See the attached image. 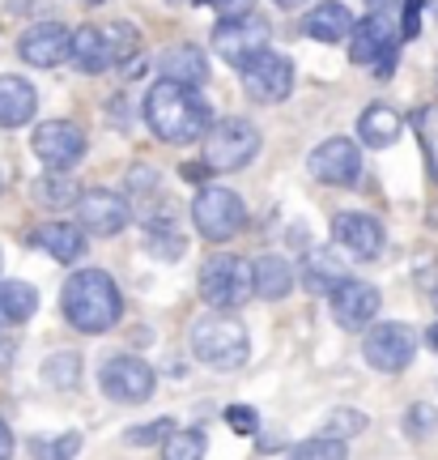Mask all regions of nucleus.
<instances>
[{"label":"nucleus","instance_id":"nucleus-22","mask_svg":"<svg viewBox=\"0 0 438 460\" xmlns=\"http://www.w3.org/2000/svg\"><path fill=\"white\" fill-rule=\"evenodd\" d=\"M307 34L315 39V43H341L345 34H354V13L345 9L341 0H324V4L311 9Z\"/></svg>","mask_w":438,"mask_h":460},{"label":"nucleus","instance_id":"nucleus-14","mask_svg":"<svg viewBox=\"0 0 438 460\" xmlns=\"http://www.w3.org/2000/svg\"><path fill=\"white\" fill-rule=\"evenodd\" d=\"M307 166L320 183H354L362 175V149L349 137H332L324 146H315Z\"/></svg>","mask_w":438,"mask_h":460},{"label":"nucleus","instance_id":"nucleus-2","mask_svg":"<svg viewBox=\"0 0 438 460\" xmlns=\"http://www.w3.org/2000/svg\"><path fill=\"white\" fill-rule=\"evenodd\" d=\"M65 320L77 332H111L124 315V295L111 281V273L102 269H77L65 281V295H60Z\"/></svg>","mask_w":438,"mask_h":460},{"label":"nucleus","instance_id":"nucleus-46","mask_svg":"<svg viewBox=\"0 0 438 460\" xmlns=\"http://www.w3.org/2000/svg\"><path fill=\"white\" fill-rule=\"evenodd\" d=\"M0 188H4V180H0Z\"/></svg>","mask_w":438,"mask_h":460},{"label":"nucleus","instance_id":"nucleus-26","mask_svg":"<svg viewBox=\"0 0 438 460\" xmlns=\"http://www.w3.org/2000/svg\"><path fill=\"white\" fill-rule=\"evenodd\" d=\"M39 307V290L31 281H0V324H26Z\"/></svg>","mask_w":438,"mask_h":460},{"label":"nucleus","instance_id":"nucleus-24","mask_svg":"<svg viewBox=\"0 0 438 460\" xmlns=\"http://www.w3.org/2000/svg\"><path fill=\"white\" fill-rule=\"evenodd\" d=\"M162 68H166V77H175V82H188V85H205V82H209V60H205V51L192 48V43L166 51Z\"/></svg>","mask_w":438,"mask_h":460},{"label":"nucleus","instance_id":"nucleus-4","mask_svg":"<svg viewBox=\"0 0 438 460\" xmlns=\"http://www.w3.org/2000/svg\"><path fill=\"white\" fill-rule=\"evenodd\" d=\"M200 298L209 307H222V312H234L243 307L247 298L256 295V264H247L243 256L234 252H217L200 264Z\"/></svg>","mask_w":438,"mask_h":460},{"label":"nucleus","instance_id":"nucleus-20","mask_svg":"<svg viewBox=\"0 0 438 460\" xmlns=\"http://www.w3.org/2000/svg\"><path fill=\"white\" fill-rule=\"evenodd\" d=\"M34 243L48 252L51 261L60 264H77L85 256V226H73V222H51L34 234Z\"/></svg>","mask_w":438,"mask_h":460},{"label":"nucleus","instance_id":"nucleus-9","mask_svg":"<svg viewBox=\"0 0 438 460\" xmlns=\"http://www.w3.org/2000/svg\"><path fill=\"white\" fill-rule=\"evenodd\" d=\"M98 384L102 393L119 401V405H136V401H149L153 388H158V376L145 358H132V354H115V358L102 362L98 371Z\"/></svg>","mask_w":438,"mask_h":460},{"label":"nucleus","instance_id":"nucleus-32","mask_svg":"<svg viewBox=\"0 0 438 460\" xmlns=\"http://www.w3.org/2000/svg\"><path fill=\"white\" fill-rule=\"evenodd\" d=\"M324 430H328V435H337V439H354V435H362V430H366V413H362V410H337L324 422Z\"/></svg>","mask_w":438,"mask_h":460},{"label":"nucleus","instance_id":"nucleus-42","mask_svg":"<svg viewBox=\"0 0 438 460\" xmlns=\"http://www.w3.org/2000/svg\"><path fill=\"white\" fill-rule=\"evenodd\" d=\"M430 345H434V349H438V324H434V329H430Z\"/></svg>","mask_w":438,"mask_h":460},{"label":"nucleus","instance_id":"nucleus-21","mask_svg":"<svg viewBox=\"0 0 438 460\" xmlns=\"http://www.w3.org/2000/svg\"><path fill=\"white\" fill-rule=\"evenodd\" d=\"M302 281H307L311 295H337L349 281V269H345V261H337L332 247H315L307 256V278Z\"/></svg>","mask_w":438,"mask_h":460},{"label":"nucleus","instance_id":"nucleus-35","mask_svg":"<svg viewBox=\"0 0 438 460\" xmlns=\"http://www.w3.org/2000/svg\"><path fill=\"white\" fill-rule=\"evenodd\" d=\"M226 422H230V430H234V435H256V430H260V413L251 410V405H230Z\"/></svg>","mask_w":438,"mask_h":460},{"label":"nucleus","instance_id":"nucleus-19","mask_svg":"<svg viewBox=\"0 0 438 460\" xmlns=\"http://www.w3.org/2000/svg\"><path fill=\"white\" fill-rule=\"evenodd\" d=\"M73 65L98 77V73H107L115 65V48H111V34H102L98 26H82V31L73 34Z\"/></svg>","mask_w":438,"mask_h":460},{"label":"nucleus","instance_id":"nucleus-17","mask_svg":"<svg viewBox=\"0 0 438 460\" xmlns=\"http://www.w3.org/2000/svg\"><path fill=\"white\" fill-rule=\"evenodd\" d=\"M374 315H379V290L371 281H345L341 290L332 295V320L341 329H366Z\"/></svg>","mask_w":438,"mask_h":460},{"label":"nucleus","instance_id":"nucleus-29","mask_svg":"<svg viewBox=\"0 0 438 460\" xmlns=\"http://www.w3.org/2000/svg\"><path fill=\"white\" fill-rule=\"evenodd\" d=\"M43 379H48L51 388H60V393L77 388V384H82V358H77V354H68V349L51 354V358L43 362Z\"/></svg>","mask_w":438,"mask_h":460},{"label":"nucleus","instance_id":"nucleus-25","mask_svg":"<svg viewBox=\"0 0 438 460\" xmlns=\"http://www.w3.org/2000/svg\"><path fill=\"white\" fill-rule=\"evenodd\" d=\"M357 137L374 149L391 146V141L400 137V115L391 111V107H383V102H374V107H366L362 119H357Z\"/></svg>","mask_w":438,"mask_h":460},{"label":"nucleus","instance_id":"nucleus-12","mask_svg":"<svg viewBox=\"0 0 438 460\" xmlns=\"http://www.w3.org/2000/svg\"><path fill=\"white\" fill-rule=\"evenodd\" d=\"M34 154L48 171H73L85 158V137L68 119H48L34 128Z\"/></svg>","mask_w":438,"mask_h":460},{"label":"nucleus","instance_id":"nucleus-6","mask_svg":"<svg viewBox=\"0 0 438 460\" xmlns=\"http://www.w3.org/2000/svg\"><path fill=\"white\" fill-rule=\"evenodd\" d=\"M192 222L209 243H230L239 230L247 226V205L239 192L230 188H200L192 200Z\"/></svg>","mask_w":438,"mask_h":460},{"label":"nucleus","instance_id":"nucleus-41","mask_svg":"<svg viewBox=\"0 0 438 460\" xmlns=\"http://www.w3.org/2000/svg\"><path fill=\"white\" fill-rule=\"evenodd\" d=\"M273 4H281V9H298L302 0H273Z\"/></svg>","mask_w":438,"mask_h":460},{"label":"nucleus","instance_id":"nucleus-31","mask_svg":"<svg viewBox=\"0 0 438 460\" xmlns=\"http://www.w3.org/2000/svg\"><path fill=\"white\" fill-rule=\"evenodd\" d=\"M345 452H349V444L345 439H337V435H315V439H302V444L293 447V456H302V460H311V456H332V460H341Z\"/></svg>","mask_w":438,"mask_h":460},{"label":"nucleus","instance_id":"nucleus-37","mask_svg":"<svg viewBox=\"0 0 438 460\" xmlns=\"http://www.w3.org/2000/svg\"><path fill=\"white\" fill-rule=\"evenodd\" d=\"M251 13V0H222V17H247Z\"/></svg>","mask_w":438,"mask_h":460},{"label":"nucleus","instance_id":"nucleus-30","mask_svg":"<svg viewBox=\"0 0 438 460\" xmlns=\"http://www.w3.org/2000/svg\"><path fill=\"white\" fill-rule=\"evenodd\" d=\"M205 452H209V444H205V430H175V435L162 444V456L166 460H200Z\"/></svg>","mask_w":438,"mask_h":460},{"label":"nucleus","instance_id":"nucleus-44","mask_svg":"<svg viewBox=\"0 0 438 460\" xmlns=\"http://www.w3.org/2000/svg\"><path fill=\"white\" fill-rule=\"evenodd\" d=\"M166 4H179V0H166Z\"/></svg>","mask_w":438,"mask_h":460},{"label":"nucleus","instance_id":"nucleus-7","mask_svg":"<svg viewBox=\"0 0 438 460\" xmlns=\"http://www.w3.org/2000/svg\"><path fill=\"white\" fill-rule=\"evenodd\" d=\"M268 39H273V26L264 22V17H222V26L213 31V51L226 60V65L243 68L251 65L264 48H268Z\"/></svg>","mask_w":438,"mask_h":460},{"label":"nucleus","instance_id":"nucleus-10","mask_svg":"<svg viewBox=\"0 0 438 460\" xmlns=\"http://www.w3.org/2000/svg\"><path fill=\"white\" fill-rule=\"evenodd\" d=\"M243 73V90L251 102H264V107H273V102H285L293 90V65L290 56H281V51H268L264 48L251 65L239 68Z\"/></svg>","mask_w":438,"mask_h":460},{"label":"nucleus","instance_id":"nucleus-28","mask_svg":"<svg viewBox=\"0 0 438 460\" xmlns=\"http://www.w3.org/2000/svg\"><path fill=\"white\" fill-rule=\"evenodd\" d=\"M77 192H82V188L73 183L68 171H48L43 180L34 183V200L48 205V209H68V205H77V200H82Z\"/></svg>","mask_w":438,"mask_h":460},{"label":"nucleus","instance_id":"nucleus-36","mask_svg":"<svg viewBox=\"0 0 438 460\" xmlns=\"http://www.w3.org/2000/svg\"><path fill=\"white\" fill-rule=\"evenodd\" d=\"M422 31V0H405V22H400V39H413Z\"/></svg>","mask_w":438,"mask_h":460},{"label":"nucleus","instance_id":"nucleus-40","mask_svg":"<svg viewBox=\"0 0 438 460\" xmlns=\"http://www.w3.org/2000/svg\"><path fill=\"white\" fill-rule=\"evenodd\" d=\"M366 4L379 9V13H391V9H396V4H405V0H366Z\"/></svg>","mask_w":438,"mask_h":460},{"label":"nucleus","instance_id":"nucleus-15","mask_svg":"<svg viewBox=\"0 0 438 460\" xmlns=\"http://www.w3.org/2000/svg\"><path fill=\"white\" fill-rule=\"evenodd\" d=\"M332 239L354 261H374L383 252V226L371 214H337L332 217Z\"/></svg>","mask_w":438,"mask_h":460},{"label":"nucleus","instance_id":"nucleus-16","mask_svg":"<svg viewBox=\"0 0 438 460\" xmlns=\"http://www.w3.org/2000/svg\"><path fill=\"white\" fill-rule=\"evenodd\" d=\"M17 51L34 68H56L60 60H73V34L65 26H56V22H39V26H31L22 34Z\"/></svg>","mask_w":438,"mask_h":460},{"label":"nucleus","instance_id":"nucleus-18","mask_svg":"<svg viewBox=\"0 0 438 460\" xmlns=\"http://www.w3.org/2000/svg\"><path fill=\"white\" fill-rule=\"evenodd\" d=\"M34 107H39V94L26 77H13L4 73L0 77V128H22L34 119Z\"/></svg>","mask_w":438,"mask_h":460},{"label":"nucleus","instance_id":"nucleus-3","mask_svg":"<svg viewBox=\"0 0 438 460\" xmlns=\"http://www.w3.org/2000/svg\"><path fill=\"white\" fill-rule=\"evenodd\" d=\"M192 349L200 362H209L213 371H239L251 354V337H247V324L234 320L230 312L213 307L209 315H200L192 324Z\"/></svg>","mask_w":438,"mask_h":460},{"label":"nucleus","instance_id":"nucleus-1","mask_svg":"<svg viewBox=\"0 0 438 460\" xmlns=\"http://www.w3.org/2000/svg\"><path fill=\"white\" fill-rule=\"evenodd\" d=\"M145 124L166 146H192L200 137H209L213 111L188 82L162 77V82L149 85L145 94Z\"/></svg>","mask_w":438,"mask_h":460},{"label":"nucleus","instance_id":"nucleus-8","mask_svg":"<svg viewBox=\"0 0 438 460\" xmlns=\"http://www.w3.org/2000/svg\"><path fill=\"white\" fill-rule=\"evenodd\" d=\"M349 60H354V65H374L379 77H388L391 65H396V26H391L388 13L371 9V17L354 22V34H349Z\"/></svg>","mask_w":438,"mask_h":460},{"label":"nucleus","instance_id":"nucleus-11","mask_svg":"<svg viewBox=\"0 0 438 460\" xmlns=\"http://www.w3.org/2000/svg\"><path fill=\"white\" fill-rule=\"evenodd\" d=\"M362 354H366V362H371L374 371H383V376H400L408 362H413V354H417V337H413L408 324L388 320V324H374V329L366 332Z\"/></svg>","mask_w":438,"mask_h":460},{"label":"nucleus","instance_id":"nucleus-5","mask_svg":"<svg viewBox=\"0 0 438 460\" xmlns=\"http://www.w3.org/2000/svg\"><path fill=\"white\" fill-rule=\"evenodd\" d=\"M260 154V128L251 124V119H239V115H226V119H217L205 137V166L209 171H243L251 158Z\"/></svg>","mask_w":438,"mask_h":460},{"label":"nucleus","instance_id":"nucleus-34","mask_svg":"<svg viewBox=\"0 0 438 460\" xmlns=\"http://www.w3.org/2000/svg\"><path fill=\"white\" fill-rule=\"evenodd\" d=\"M434 427H438V410H434V405H425V401H422V405H413V410L405 413V430L413 435V439H417V435H430Z\"/></svg>","mask_w":438,"mask_h":460},{"label":"nucleus","instance_id":"nucleus-39","mask_svg":"<svg viewBox=\"0 0 438 460\" xmlns=\"http://www.w3.org/2000/svg\"><path fill=\"white\" fill-rule=\"evenodd\" d=\"M13 452V430H9V422H0V460Z\"/></svg>","mask_w":438,"mask_h":460},{"label":"nucleus","instance_id":"nucleus-27","mask_svg":"<svg viewBox=\"0 0 438 460\" xmlns=\"http://www.w3.org/2000/svg\"><path fill=\"white\" fill-rule=\"evenodd\" d=\"M293 290V264L285 256H260L256 261V295L285 298Z\"/></svg>","mask_w":438,"mask_h":460},{"label":"nucleus","instance_id":"nucleus-43","mask_svg":"<svg viewBox=\"0 0 438 460\" xmlns=\"http://www.w3.org/2000/svg\"><path fill=\"white\" fill-rule=\"evenodd\" d=\"M196 4H213V0H196Z\"/></svg>","mask_w":438,"mask_h":460},{"label":"nucleus","instance_id":"nucleus-33","mask_svg":"<svg viewBox=\"0 0 438 460\" xmlns=\"http://www.w3.org/2000/svg\"><path fill=\"white\" fill-rule=\"evenodd\" d=\"M175 430L179 427L171 422V418H158V422H149V427H132L128 430V444H166Z\"/></svg>","mask_w":438,"mask_h":460},{"label":"nucleus","instance_id":"nucleus-23","mask_svg":"<svg viewBox=\"0 0 438 460\" xmlns=\"http://www.w3.org/2000/svg\"><path fill=\"white\" fill-rule=\"evenodd\" d=\"M145 252L153 261H179L188 252V234L171 217H153V222H145Z\"/></svg>","mask_w":438,"mask_h":460},{"label":"nucleus","instance_id":"nucleus-13","mask_svg":"<svg viewBox=\"0 0 438 460\" xmlns=\"http://www.w3.org/2000/svg\"><path fill=\"white\" fill-rule=\"evenodd\" d=\"M77 222L90 234H119L128 226V200L111 192V188H90L77 200Z\"/></svg>","mask_w":438,"mask_h":460},{"label":"nucleus","instance_id":"nucleus-45","mask_svg":"<svg viewBox=\"0 0 438 460\" xmlns=\"http://www.w3.org/2000/svg\"><path fill=\"white\" fill-rule=\"evenodd\" d=\"M434 13H438V0H434Z\"/></svg>","mask_w":438,"mask_h":460},{"label":"nucleus","instance_id":"nucleus-38","mask_svg":"<svg viewBox=\"0 0 438 460\" xmlns=\"http://www.w3.org/2000/svg\"><path fill=\"white\" fill-rule=\"evenodd\" d=\"M73 452H82V435H65L56 444V456H73Z\"/></svg>","mask_w":438,"mask_h":460}]
</instances>
